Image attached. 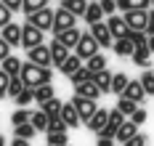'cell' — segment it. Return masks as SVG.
Instances as JSON below:
<instances>
[{
  "label": "cell",
  "instance_id": "obj_26",
  "mask_svg": "<svg viewBox=\"0 0 154 146\" xmlns=\"http://www.w3.org/2000/svg\"><path fill=\"white\" fill-rule=\"evenodd\" d=\"M112 48H114V53H117V56H133L136 45H133L128 37H120V40H114V43H112Z\"/></svg>",
  "mask_w": 154,
  "mask_h": 146
},
{
  "label": "cell",
  "instance_id": "obj_6",
  "mask_svg": "<svg viewBox=\"0 0 154 146\" xmlns=\"http://www.w3.org/2000/svg\"><path fill=\"white\" fill-rule=\"evenodd\" d=\"M27 61H32V64H37V66H51V64H53V59H51V48H48L45 43H40V45L29 48V50H27Z\"/></svg>",
  "mask_w": 154,
  "mask_h": 146
},
{
  "label": "cell",
  "instance_id": "obj_18",
  "mask_svg": "<svg viewBox=\"0 0 154 146\" xmlns=\"http://www.w3.org/2000/svg\"><path fill=\"white\" fill-rule=\"evenodd\" d=\"M152 0H117V11H149Z\"/></svg>",
  "mask_w": 154,
  "mask_h": 146
},
{
  "label": "cell",
  "instance_id": "obj_23",
  "mask_svg": "<svg viewBox=\"0 0 154 146\" xmlns=\"http://www.w3.org/2000/svg\"><path fill=\"white\" fill-rule=\"evenodd\" d=\"M80 66H82V59H80L77 53H69V56H66V61H64L59 69H61V75H66V77H69V75H75Z\"/></svg>",
  "mask_w": 154,
  "mask_h": 146
},
{
  "label": "cell",
  "instance_id": "obj_21",
  "mask_svg": "<svg viewBox=\"0 0 154 146\" xmlns=\"http://www.w3.org/2000/svg\"><path fill=\"white\" fill-rule=\"evenodd\" d=\"M0 69H3L5 75H11V77H19V72H21V59L8 56V59H3V61H0Z\"/></svg>",
  "mask_w": 154,
  "mask_h": 146
},
{
  "label": "cell",
  "instance_id": "obj_3",
  "mask_svg": "<svg viewBox=\"0 0 154 146\" xmlns=\"http://www.w3.org/2000/svg\"><path fill=\"white\" fill-rule=\"evenodd\" d=\"M98 48H101V45L96 43V37H93L91 32H82L80 43L75 45V53L80 56V59H82V61H88V59H91L93 53H98Z\"/></svg>",
  "mask_w": 154,
  "mask_h": 146
},
{
  "label": "cell",
  "instance_id": "obj_48",
  "mask_svg": "<svg viewBox=\"0 0 154 146\" xmlns=\"http://www.w3.org/2000/svg\"><path fill=\"white\" fill-rule=\"evenodd\" d=\"M8 56H11V45L0 37V61H3V59H8Z\"/></svg>",
  "mask_w": 154,
  "mask_h": 146
},
{
  "label": "cell",
  "instance_id": "obj_24",
  "mask_svg": "<svg viewBox=\"0 0 154 146\" xmlns=\"http://www.w3.org/2000/svg\"><path fill=\"white\" fill-rule=\"evenodd\" d=\"M61 8H66L69 14H75L80 19L85 14V8H88V0H61Z\"/></svg>",
  "mask_w": 154,
  "mask_h": 146
},
{
  "label": "cell",
  "instance_id": "obj_28",
  "mask_svg": "<svg viewBox=\"0 0 154 146\" xmlns=\"http://www.w3.org/2000/svg\"><path fill=\"white\" fill-rule=\"evenodd\" d=\"M96 85H98L101 96H104V93H112V75H109V69H104V72L96 75Z\"/></svg>",
  "mask_w": 154,
  "mask_h": 146
},
{
  "label": "cell",
  "instance_id": "obj_50",
  "mask_svg": "<svg viewBox=\"0 0 154 146\" xmlns=\"http://www.w3.org/2000/svg\"><path fill=\"white\" fill-rule=\"evenodd\" d=\"M146 35H154V8L149 11V21H146Z\"/></svg>",
  "mask_w": 154,
  "mask_h": 146
},
{
  "label": "cell",
  "instance_id": "obj_53",
  "mask_svg": "<svg viewBox=\"0 0 154 146\" xmlns=\"http://www.w3.org/2000/svg\"><path fill=\"white\" fill-rule=\"evenodd\" d=\"M146 48L152 50V56H154V35H146Z\"/></svg>",
  "mask_w": 154,
  "mask_h": 146
},
{
  "label": "cell",
  "instance_id": "obj_1",
  "mask_svg": "<svg viewBox=\"0 0 154 146\" xmlns=\"http://www.w3.org/2000/svg\"><path fill=\"white\" fill-rule=\"evenodd\" d=\"M19 77H21V82H24L27 88H40V85L51 82L53 75H51V66H37V64H32V61H24Z\"/></svg>",
  "mask_w": 154,
  "mask_h": 146
},
{
  "label": "cell",
  "instance_id": "obj_47",
  "mask_svg": "<svg viewBox=\"0 0 154 146\" xmlns=\"http://www.w3.org/2000/svg\"><path fill=\"white\" fill-rule=\"evenodd\" d=\"M128 120H133V122H136V125H143V122H146V120H149V114H146V109H136V112L130 114V117H128Z\"/></svg>",
  "mask_w": 154,
  "mask_h": 146
},
{
  "label": "cell",
  "instance_id": "obj_16",
  "mask_svg": "<svg viewBox=\"0 0 154 146\" xmlns=\"http://www.w3.org/2000/svg\"><path fill=\"white\" fill-rule=\"evenodd\" d=\"M130 59H133V64H136V66L149 69V66H152V50L146 48V45H138V48L133 50V56H130Z\"/></svg>",
  "mask_w": 154,
  "mask_h": 146
},
{
  "label": "cell",
  "instance_id": "obj_30",
  "mask_svg": "<svg viewBox=\"0 0 154 146\" xmlns=\"http://www.w3.org/2000/svg\"><path fill=\"white\" fill-rule=\"evenodd\" d=\"M125 88H128V75H125V72H117V75H112V93L122 96Z\"/></svg>",
  "mask_w": 154,
  "mask_h": 146
},
{
  "label": "cell",
  "instance_id": "obj_17",
  "mask_svg": "<svg viewBox=\"0 0 154 146\" xmlns=\"http://www.w3.org/2000/svg\"><path fill=\"white\" fill-rule=\"evenodd\" d=\"M136 133H138V125H136L133 120H125L122 125L117 128V133H114V141H122V144H125V141H128V138H133Z\"/></svg>",
  "mask_w": 154,
  "mask_h": 146
},
{
  "label": "cell",
  "instance_id": "obj_52",
  "mask_svg": "<svg viewBox=\"0 0 154 146\" xmlns=\"http://www.w3.org/2000/svg\"><path fill=\"white\" fill-rule=\"evenodd\" d=\"M11 146H29V138H16V135H14Z\"/></svg>",
  "mask_w": 154,
  "mask_h": 146
},
{
  "label": "cell",
  "instance_id": "obj_11",
  "mask_svg": "<svg viewBox=\"0 0 154 146\" xmlns=\"http://www.w3.org/2000/svg\"><path fill=\"white\" fill-rule=\"evenodd\" d=\"M106 27H109V32H112V37H114V40L128 37V32H130V29H128V24H125V19H122V16H114V14L106 19Z\"/></svg>",
  "mask_w": 154,
  "mask_h": 146
},
{
  "label": "cell",
  "instance_id": "obj_31",
  "mask_svg": "<svg viewBox=\"0 0 154 146\" xmlns=\"http://www.w3.org/2000/svg\"><path fill=\"white\" fill-rule=\"evenodd\" d=\"M69 80H72V85H80V82H88V80H96V75H93L88 66H80L75 75H69Z\"/></svg>",
  "mask_w": 154,
  "mask_h": 146
},
{
  "label": "cell",
  "instance_id": "obj_12",
  "mask_svg": "<svg viewBox=\"0 0 154 146\" xmlns=\"http://www.w3.org/2000/svg\"><path fill=\"white\" fill-rule=\"evenodd\" d=\"M48 48H51V59H53V64H56V66H61L64 61H66V56H69V48L64 45L61 40H56V37H53V40L48 43Z\"/></svg>",
  "mask_w": 154,
  "mask_h": 146
},
{
  "label": "cell",
  "instance_id": "obj_5",
  "mask_svg": "<svg viewBox=\"0 0 154 146\" xmlns=\"http://www.w3.org/2000/svg\"><path fill=\"white\" fill-rule=\"evenodd\" d=\"M43 35L45 32H40V29H37V27H35V24H29V21H27V24H21V48H35V45H40V43H43Z\"/></svg>",
  "mask_w": 154,
  "mask_h": 146
},
{
  "label": "cell",
  "instance_id": "obj_20",
  "mask_svg": "<svg viewBox=\"0 0 154 146\" xmlns=\"http://www.w3.org/2000/svg\"><path fill=\"white\" fill-rule=\"evenodd\" d=\"M82 19H85L88 24H96V21H104V11H101L98 0H96V3H88V8H85V14H82Z\"/></svg>",
  "mask_w": 154,
  "mask_h": 146
},
{
  "label": "cell",
  "instance_id": "obj_32",
  "mask_svg": "<svg viewBox=\"0 0 154 146\" xmlns=\"http://www.w3.org/2000/svg\"><path fill=\"white\" fill-rule=\"evenodd\" d=\"M53 96H56V93H53V85H51V82L35 88V101H37V104H45L48 98H53Z\"/></svg>",
  "mask_w": 154,
  "mask_h": 146
},
{
  "label": "cell",
  "instance_id": "obj_42",
  "mask_svg": "<svg viewBox=\"0 0 154 146\" xmlns=\"http://www.w3.org/2000/svg\"><path fill=\"white\" fill-rule=\"evenodd\" d=\"M21 88H24L21 77H11V82H8V98H16L19 93H21Z\"/></svg>",
  "mask_w": 154,
  "mask_h": 146
},
{
  "label": "cell",
  "instance_id": "obj_15",
  "mask_svg": "<svg viewBox=\"0 0 154 146\" xmlns=\"http://www.w3.org/2000/svg\"><path fill=\"white\" fill-rule=\"evenodd\" d=\"M125 98H130V101H136V104H141L143 98H146V93H143V85H141L138 80H128V88L122 90Z\"/></svg>",
  "mask_w": 154,
  "mask_h": 146
},
{
  "label": "cell",
  "instance_id": "obj_27",
  "mask_svg": "<svg viewBox=\"0 0 154 146\" xmlns=\"http://www.w3.org/2000/svg\"><path fill=\"white\" fill-rule=\"evenodd\" d=\"M40 109L48 114V120H53V117H61V101H59V98H48L45 104H40Z\"/></svg>",
  "mask_w": 154,
  "mask_h": 146
},
{
  "label": "cell",
  "instance_id": "obj_36",
  "mask_svg": "<svg viewBox=\"0 0 154 146\" xmlns=\"http://www.w3.org/2000/svg\"><path fill=\"white\" fill-rule=\"evenodd\" d=\"M117 109H120L125 117H130V114L138 109V104H136V101H130V98H125V96H120V101H117Z\"/></svg>",
  "mask_w": 154,
  "mask_h": 146
},
{
  "label": "cell",
  "instance_id": "obj_38",
  "mask_svg": "<svg viewBox=\"0 0 154 146\" xmlns=\"http://www.w3.org/2000/svg\"><path fill=\"white\" fill-rule=\"evenodd\" d=\"M35 133H37V130L32 128V122H24V125H16V128H14V135H16V138H32Z\"/></svg>",
  "mask_w": 154,
  "mask_h": 146
},
{
  "label": "cell",
  "instance_id": "obj_41",
  "mask_svg": "<svg viewBox=\"0 0 154 146\" xmlns=\"http://www.w3.org/2000/svg\"><path fill=\"white\" fill-rule=\"evenodd\" d=\"M48 146H66V133H45Z\"/></svg>",
  "mask_w": 154,
  "mask_h": 146
},
{
  "label": "cell",
  "instance_id": "obj_33",
  "mask_svg": "<svg viewBox=\"0 0 154 146\" xmlns=\"http://www.w3.org/2000/svg\"><path fill=\"white\" fill-rule=\"evenodd\" d=\"M141 85H143V93L146 96H154V72L152 69H143V75H141Z\"/></svg>",
  "mask_w": 154,
  "mask_h": 146
},
{
  "label": "cell",
  "instance_id": "obj_44",
  "mask_svg": "<svg viewBox=\"0 0 154 146\" xmlns=\"http://www.w3.org/2000/svg\"><path fill=\"white\" fill-rule=\"evenodd\" d=\"M149 144V135H143V133H136L133 138H128L122 146H146Z\"/></svg>",
  "mask_w": 154,
  "mask_h": 146
},
{
  "label": "cell",
  "instance_id": "obj_35",
  "mask_svg": "<svg viewBox=\"0 0 154 146\" xmlns=\"http://www.w3.org/2000/svg\"><path fill=\"white\" fill-rule=\"evenodd\" d=\"M48 0H21V11L29 16V14H35V11H40V8H45Z\"/></svg>",
  "mask_w": 154,
  "mask_h": 146
},
{
  "label": "cell",
  "instance_id": "obj_8",
  "mask_svg": "<svg viewBox=\"0 0 154 146\" xmlns=\"http://www.w3.org/2000/svg\"><path fill=\"white\" fill-rule=\"evenodd\" d=\"M91 35L96 37V43H98L101 48H112V43H114V37H112V32H109V27H106V21L91 24Z\"/></svg>",
  "mask_w": 154,
  "mask_h": 146
},
{
  "label": "cell",
  "instance_id": "obj_9",
  "mask_svg": "<svg viewBox=\"0 0 154 146\" xmlns=\"http://www.w3.org/2000/svg\"><path fill=\"white\" fill-rule=\"evenodd\" d=\"M125 24L128 29H141L146 32V21H149V11H125Z\"/></svg>",
  "mask_w": 154,
  "mask_h": 146
},
{
  "label": "cell",
  "instance_id": "obj_37",
  "mask_svg": "<svg viewBox=\"0 0 154 146\" xmlns=\"http://www.w3.org/2000/svg\"><path fill=\"white\" fill-rule=\"evenodd\" d=\"M14 101H16V106H27L29 101H35V88H27V85H24V88H21V93H19Z\"/></svg>",
  "mask_w": 154,
  "mask_h": 146
},
{
  "label": "cell",
  "instance_id": "obj_2",
  "mask_svg": "<svg viewBox=\"0 0 154 146\" xmlns=\"http://www.w3.org/2000/svg\"><path fill=\"white\" fill-rule=\"evenodd\" d=\"M72 27H77V16L75 14H69L66 8H59V11H53V37L56 35H61L64 29H72Z\"/></svg>",
  "mask_w": 154,
  "mask_h": 146
},
{
  "label": "cell",
  "instance_id": "obj_45",
  "mask_svg": "<svg viewBox=\"0 0 154 146\" xmlns=\"http://www.w3.org/2000/svg\"><path fill=\"white\" fill-rule=\"evenodd\" d=\"M98 5H101L104 16H112V14L117 11V0H98Z\"/></svg>",
  "mask_w": 154,
  "mask_h": 146
},
{
  "label": "cell",
  "instance_id": "obj_14",
  "mask_svg": "<svg viewBox=\"0 0 154 146\" xmlns=\"http://www.w3.org/2000/svg\"><path fill=\"white\" fill-rule=\"evenodd\" d=\"M75 96H82V98H93V101H98V98H101V90H98L96 80H88V82H80V85H75Z\"/></svg>",
  "mask_w": 154,
  "mask_h": 146
},
{
  "label": "cell",
  "instance_id": "obj_25",
  "mask_svg": "<svg viewBox=\"0 0 154 146\" xmlns=\"http://www.w3.org/2000/svg\"><path fill=\"white\" fill-rule=\"evenodd\" d=\"M85 66L91 69L93 75H98V72H104V69H106V56H104V53H93L91 59L85 61Z\"/></svg>",
  "mask_w": 154,
  "mask_h": 146
},
{
  "label": "cell",
  "instance_id": "obj_39",
  "mask_svg": "<svg viewBox=\"0 0 154 146\" xmlns=\"http://www.w3.org/2000/svg\"><path fill=\"white\" fill-rule=\"evenodd\" d=\"M45 133H66V122H64L61 117H53V120H48Z\"/></svg>",
  "mask_w": 154,
  "mask_h": 146
},
{
  "label": "cell",
  "instance_id": "obj_13",
  "mask_svg": "<svg viewBox=\"0 0 154 146\" xmlns=\"http://www.w3.org/2000/svg\"><path fill=\"white\" fill-rule=\"evenodd\" d=\"M61 120L66 122V128H80V125H82V120H80V114H77V109H75L72 101L61 104Z\"/></svg>",
  "mask_w": 154,
  "mask_h": 146
},
{
  "label": "cell",
  "instance_id": "obj_40",
  "mask_svg": "<svg viewBox=\"0 0 154 146\" xmlns=\"http://www.w3.org/2000/svg\"><path fill=\"white\" fill-rule=\"evenodd\" d=\"M128 40L138 48V45H146V32H141V29H130L128 32Z\"/></svg>",
  "mask_w": 154,
  "mask_h": 146
},
{
  "label": "cell",
  "instance_id": "obj_46",
  "mask_svg": "<svg viewBox=\"0 0 154 146\" xmlns=\"http://www.w3.org/2000/svg\"><path fill=\"white\" fill-rule=\"evenodd\" d=\"M8 82H11V75L0 69V98H8Z\"/></svg>",
  "mask_w": 154,
  "mask_h": 146
},
{
  "label": "cell",
  "instance_id": "obj_49",
  "mask_svg": "<svg viewBox=\"0 0 154 146\" xmlns=\"http://www.w3.org/2000/svg\"><path fill=\"white\" fill-rule=\"evenodd\" d=\"M0 3H5L14 14H16V11H21V0H0Z\"/></svg>",
  "mask_w": 154,
  "mask_h": 146
},
{
  "label": "cell",
  "instance_id": "obj_19",
  "mask_svg": "<svg viewBox=\"0 0 154 146\" xmlns=\"http://www.w3.org/2000/svg\"><path fill=\"white\" fill-rule=\"evenodd\" d=\"M80 37H82V29H77V27H72V29H64L61 35H56V40H61V43H64L69 50H72L77 43H80Z\"/></svg>",
  "mask_w": 154,
  "mask_h": 146
},
{
  "label": "cell",
  "instance_id": "obj_7",
  "mask_svg": "<svg viewBox=\"0 0 154 146\" xmlns=\"http://www.w3.org/2000/svg\"><path fill=\"white\" fill-rule=\"evenodd\" d=\"M72 104H75V109H77V114H80L82 122H88L93 114H96V109H98V104H96L93 98H82V96H75Z\"/></svg>",
  "mask_w": 154,
  "mask_h": 146
},
{
  "label": "cell",
  "instance_id": "obj_43",
  "mask_svg": "<svg viewBox=\"0 0 154 146\" xmlns=\"http://www.w3.org/2000/svg\"><path fill=\"white\" fill-rule=\"evenodd\" d=\"M8 21H14V11H11L5 3H0V29H3Z\"/></svg>",
  "mask_w": 154,
  "mask_h": 146
},
{
  "label": "cell",
  "instance_id": "obj_55",
  "mask_svg": "<svg viewBox=\"0 0 154 146\" xmlns=\"http://www.w3.org/2000/svg\"><path fill=\"white\" fill-rule=\"evenodd\" d=\"M152 8H154V0H152Z\"/></svg>",
  "mask_w": 154,
  "mask_h": 146
},
{
  "label": "cell",
  "instance_id": "obj_22",
  "mask_svg": "<svg viewBox=\"0 0 154 146\" xmlns=\"http://www.w3.org/2000/svg\"><path fill=\"white\" fill-rule=\"evenodd\" d=\"M106 120H109V112H106V109H96V114H93V117L85 122V125H88L93 133H98V130L106 125Z\"/></svg>",
  "mask_w": 154,
  "mask_h": 146
},
{
  "label": "cell",
  "instance_id": "obj_54",
  "mask_svg": "<svg viewBox=\"0 0 154 146\" xmlns=\"http://www.w3.org/2000/svg\"><path fill=\"white\" fill-rule=\"evenodd\" d=\"M0 146H5V138H3V135H0Z\"/></svg>",
  "mask_w": 154,
  "mask_h": 146
},
{
  "label": "cell",
  "instance_id": "obj_4",
  "mask_svg": "<svg viewBox=\"0 0 154 146\" xmlns=\"http://www.w3.org/2000/svg\"><path fill=\"white\" fill-rule=\"evenodd\" d=\"M27 21H29V24H35L40 32H51V29H53V11L45 5V8H40V11L29 14V16H27Z\"/></svg>",
  "mask_w": 154,
  "mask_h": 146
},
{
  "label": "cell",
  "instance_id": "obj_10",
  "mask_svg": "<svg viewBox=\"0 0 154 146\" xmlns=\"http://www.w3.org/2000/svg\"><path fill=\"white\" fill-rule=\"evenodd\" d=\"M0 37H3L11 48H21V27L14 24V21H8V24L0 29Z\"/></svg>",
  "mask_w": 154,
  "mask_h": 146
},
{
  "label": "cell",
  "instance_id": "obj_51",
  "mask_svg": "<svg viewBox=\"0 0 154 146\" xmlns=\"http://www.w3.org/2000/svg\"><path fill=\"white\" fill-rule=\"evenodd\" d=\"M96 146H114V138H104V135H98V138H96Z\"/></svg>",
  "mask_w": 154,
  "mask_h": 146
},
{
  "label": "cell",
  "instance_id": "obj_34",
  "mask_svg": "<svg viewBox=\"0 0 154 146\" xmlns=\"http://www.w3.org/2000/svg\"><path fill=\"white\" fill-rule=\"evenodd\" d=\"M29 117H32V112H27V106H16V112L11 114V122H14V128H16V125L29 122Z\"/></svg>",
  "mask_w": 154,
  "mask_h": 146
},
{
  "label": "cell",
  "instance_id": "obj_29",
  "mask_svg": "<svg viewBox=\"0 0 154 146\" xmlns=\"http://www.w3.org/2000/svg\"><path fill=\"white\" fill-rule=\"evenodd\" d=\"M29 122H32V128L37 130V133H40V130H43V133H45V128H48V114L43 112V109H37V112H32V117H29Z\"/></svg>",
  "mask_w": 154,
  "mask_h": 146
}]
</instances>
